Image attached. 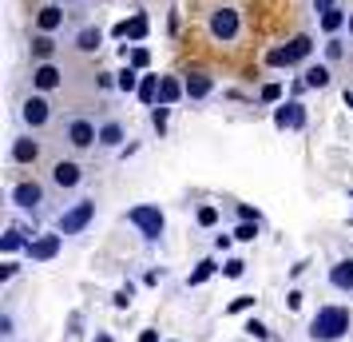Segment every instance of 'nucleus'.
I'll use <instances>...</instances> for the list:
<instances>
[{
  "label": "nucleus",
  "mask_w": 353,
  "mask_h": 342,
  "mask_svg": "<svg viewBox=\"0 0 353 342\" xmlns=\"http://www.w3.org/2000/svg\"><path fill=\"white\" fill-rule=\"evenodd\" d=\"M353 334V310L345 303H325L314 310V319L305 326V339L310 342H341Z\"/></svg>",
  "instance_id": "f257e3e1"
},
{
  "label": "nucleus",
  "mask_w": 353,
  "mask_h": 342,
  "mask_svg": "<svg viewBox=\"0 0 353 342\" xmlns=\"http://www.w3.org/2000/svg\"><path fill=\"white\" fill-rule=\"evenodd\" d=\"M60 140L72 155H88V151H96L99 147V120L83 112H72L60 120Z\"/></svg>",
  "instance_id": "f03ea898"
},
{
  "label": "nucleus",
  "mask_w": 353,
  "mask_h": 342,
  "mask_svg": "<svg viewBox=\"0 0 353 342\" xmlns=\"http://www.w3.org/2000/svg\"><path fill=\"white\" fill-rule=\"evenodd\" d=\"M17 124L20 131H48L52 124H56V104H52V96H44V92H28V96L17 99Z\"/></svg>",
  "instance_id": "7ed1b4c3"
},
{
  "label": "nucleus",
  "mask_w": 353,
  "mask_h": 342,
  "mask_svg": "<svg viewBox=\"0 0 353 342\" xmlns=\"http://www.w3.org/2000/svg\"><path fill=\"white\" fill-rule=\"evenodd\" d=\"M88 180V167H83L76 155H56L48 160V171H44V183H48L56 196H76Z\"/></svg>",
  "instance_id": "20e7f679"
},
{
  "label": "nucleus",
  "mask_w": 353,
  "mask_h": 342,
  "mask_svg": "<svg viewBox=\"0 0 353 342\" xmlns=\"http://www.w3.org/2000/svg\"><path fill=\"white\" fill-rule=\"evenodd\" d=\"M48 191L52 187L44 180H32V175H28V180H12L4 196H8V207H12V211L40 215L44 207H48Z\"/></svg>",
  "instance_id": "39448f33"
},
{
  "label": "nucleus",
  "mask_w": 353,
  "mask_h": 342,
  "mask_svg": "<svg viewBox=\"0 0 353 342\" xmlns=\"http://www.w3.org/2000/svg\"><path fill=\"white\" fill-rule=\"evenodd\" d=\"M207 36L214 40V44H223V48L239 44V36H242L239 4H214V8L207 12Z\"/></svg>",
  "instance_id": "423d86ee"
},
{
  "label": "nucleus",
  "mask_w": 353,
  "mask_h": 342,
  "mask_svg": "<svg viewBox=\"0 0 353 342\" xmlns=\"http://www.w3.org/2000/svg\"><path fill=\"white\" fill-rule=\"evenodd\" d=\"M96 215H99V203L96 199H76V203H68L64 211L56 215V231L64 235V239H76V235H83V231L96 223Z\"/></svg>",
  "instance_id": "0eeeda50"
},
{
  "label": "nucleus",
  "mask_w": 353,
  "mask_h": 342,
  "mask_svg": "<svg viewBox=\"0 0 353 342\" xmlns=\"http://www.w3.org/2000/svg\"><path fill=\"white\" fill-rule=\"evenodd\" d=\"M128 223L143 235V243H159L163 231H167V215H163V207H155V203H135L128 211Z\"/></svg>",
  "instance_id": "6e6552de"
},
{
  "label": "nucleus",
  "mask_w": 353,
  "mask_h": 342,
  "mask_svg": "<svg viewBox=\"0 0 353 342\" xmlns=\"http://www.w3.org/2000/svg\"><path fill=\"white\" fill-rule=\"evenodd\" d=\"M64 84H68V68L60 64V60H44V64L28 68V88H32V92L52 96V92H64Z\"/></svg>",
  "instance_id": "1a4fd4ad"
},
{
  "label": "nucleus",
  "mask_w": 353,
  "mask_h": 342,
  "mask_svg": "<svg viewBox=\"0 0 353 342\" xmlns=\"http://www.w3.org/2000/svg\"><path fill=\"white\" fill-rule=\"evenodd\" d=\"M72 8H64V4H40L32 12V32H48V36H64L68 28H72Z\"/></svg>",
  "instance_id": "9d476101"
},
{
  "label": "nucleus",
  "mask_w": 353,
  "mask_h": 342,
  "mask_svg": "<svg viewBox=\"0 0 353 342\" xmlns=\"http://www.w3.org/2000/svg\"><path fill=\"white\" fill-rule=\"evenodd\" d=\"M40 160H44V140L36 131H17L8 144V163L12 167H36Z\"/></svg>",
  "instance_id": "9b49d317"
},
{
  "label": "nucleus",
  "mask_w": 353,
  "mask_h": 342,
  "mask_svg": "<svg viewBox=\"0 0 353 342\" xmlns=\"http://www.w3.org/2000/svg\"><path fill=\"white\" fill-rule=\"evenodd\" d=\"M310 52H314V40L310 36H294V40H286L282 48H270L266 52V64L270 68H294V64H310Z\"/></svg>",
  "instance_id": "f8f14e48"
},
{
  "label": "nucleus",
  "mask_w": 353,
  "mask_h": 342,
  "mask_svg": "<svg viewBox=\"0 0 353 342\" xmlns=\"http://www.w3.org/2000/svg\"><path fill=\"white\" fill-rule=\"evenodd\" d=\"M60 251H64V235H60V231H40V235H32L28 247H24V255H28L32 267H44V263L60 259Z\"/></svg>",
  "instance_id": "ddd939ff"
},
{
  "label": "nucleus",
  "mask_w": 353,
  "mask_h": 342,
  "mask_svg": "<svg viewBox=\"0 0 353 342\" xmlns=\"http://www.w3.org/2000/svg\"><path fill=\"white\" fill-rule=\"evenodd\" d=\"M68 48L76 56H92V52L103 48V28L99 24H72L68 28Z\"/></svg>",
  "instance_id": "4468645a"
},
{
  "label": "nucleus",
  "mask_w": 353,
  "mask_h": 342,
  "mask_svg": "<svg viewBox=\"0 0 353 342\" xmlns=\"http://www.w3.org/2000/svg\"><path fill=\"white\" fill-rule=\"evenodd\" d=\"M274 128L278 131H302L305 128V104H298V99H282V104L274 108Z\"/></svg>",
  "instance_id": "2eb2a0df"
},
{
  "label": "nucleus",
  "mask_w": 353,
  "mask_h": 342,
  "mask_svg": "<svg viewBox=\"0 0 353 342\" xmlns=\"http://www.w3.org/2000/svg\"><path fill=\"white\" fill-rule=\"evenodd\" d=\"M302 88L310 92H325V88H334V64H325V60H310L302 68Z\"/></svg>",
  "instance_id": "dca6fc26"
},
{
  "label": "nucleus",
  "mask_w": 353,
  "mask_h": 342,
  "mask_svg": "<svg viewBox=\"0 0 353 342\" xmlns=\"http://www.w3.org/2000/svg\"><path fill=\"white\" fill-rule=\"evenodd\" d=\"M183 88H187V99H191V104H203V99L214 96V76L203 72V68H194V72L183 76Z\"/></svg>",
  "instance_id": "f3484780"
},
{
  "label": "nucleus",
  "mask_w": 353,
  "mask_h": 342,
  "mask_svg": "<svg viewBox=\"0 0 353 342\" xmlns=\"http://www.w3.org/2000/svg\"><path fill=\"white\" fill-rule=\"evenodd\" d=\"M123 144H128V124L115 120V115L99 120V147H103V151H119Z\"/></svg>",
  "instance_id": "a211bd4d"
},
{
  "label": "nucleus",
  "mask_w": 353,
  "mask_h": 342,
  "mask_svg": "<svg viewBox=\"0 0 353 342\" xmlns=\"http://www.w3.org/2000/svg\"><path fill=\"white\" fill-rule=\"evenodd\" d=\"M56 52H60V36H48V32H32L28 36V56H32V64L56 60Z\"/></svg>",
  "instance_id": "6ab92c4d"
},
{
  "label": "nucleus",
  "mask_w": 353,
  "mask_h": 342,
  "mask_svg": "<svg viewBox=\"0 0 353 342\" xmlns=\"http://www.w3.org/2000/svg\"><path fill=\"white\" fill-rule=\"evenodd\" d=\"M345 24H350V8L334 4V8H325V12L318 17V32L321 36H341L345 32Z\"/></svg>",
  "instance_id": "aec40b11"
},
{
  "label": "nucleus",
  "mask_w": 353,
  "mask_h": 342,
  "mask_svg": "<svg viewBox=\"0 0 353 342\" xmlns=\"http://www.w3.org/2000/svg\"><path fill=\"white\" fill-rule=\"evenodd\" d=\"M179 99H187V88L179 76H159V104L163 108H175Z\"/></svg>",
  "instance_id": "412c9836"
},
{
  "label": "nucleus",
  "mask_w": 353,
  "mask_h": 342,
  "mask_svg": "<svg viewBox=\"0 0 353 342\" xmlns=\"http://www.w3.org/2000/svg\"><path fill=\"white\" fill-rule=\"evenodd\" d=\"M350 56V36L341 32V36H325V44H321V60L325 64H341Z\"/></svg>",
  "instance_id": "4be33fe9"
},
{
  "label": "nucleus",
  "mask_w": 353,
  "mask_h": 342,
  "mask_svg": "<svg viewBox=\"0 0 353 342\" xmlns=\"http://www.w3.org/2000/svg\"><path fill=\"white\" fill-rule=\"evenodd\" d=\"M330 287L341 294H353V259H341L330 267Z\"/></svg>",
  "instance_id": "5701e85b"
},
{
  "label": "nucleus",
  "mask_w": 353,
  "mask_h": 342,
  "mask_svg": "<svg viewBox=\"0 0 353 342\" xmlns=\"http://www.w3.org/2000/svg\"><path fill=\"white\" fill-rule=\"evenodd\" d=\"M139 68H131V64H123L119 72H115V92H123V96H139Z\"/></svg>",
  "instance_id": "b1692460"
},
{
  "label": "nucleus",
  "mask_w": 353,
  "mask_h": 342,
  "mask_svg": "<svg viewBox=\"0 0 353 342\" xmlns=\"http://www.w3.org/2000/svg\"><path fill=\"white\" fill-rule=\"evenodd\" d=\"M219 223H223V207H219V203H199V207H194V227L214 231Z\"/></svg>",
  "instance_id": "393cba45"
},
{
  "label": "nucleus",
  "mask_w": 353,
  "mask_h": 342,
  "mask_svg": "<svg viewBox=\"0 0 353 342\" xmlns=\"http://www.w3.org/2000/svg\"><path fill=\"white\" fill-rule=\"evenodd\" d=\"M17 334H20L17 310H12V303H4L0 307V342H17Z\"/></svg>",
  "instance_id": "a878e982"
},
{
  "label": "nucleus",
  "mask_w": 353,
  "mask_h": 342,
  "mask_svg": "<svg viewBox=\"0 0 353 342\" xmlns=\"http://www.w3.org/2000/svg\"><path fill=\"white\" fill-rule=\"evenodd\" d=\"M115 36H123V40H143V36H147V17H143V12H135L131 20L115 24Z\"/></svg>",
  "instance_id": "bb28decb"
},
{
  "label": "nucleus",
  "mask_w": 353,
  "mask_h": 342,
  "mask_svg": "<svg viewBox=\"0 0 353 342\" xmlns=\"http://www.w3.org/2000/svg\"><path fill=\"white\" fill-rule=\"evenodd\" d=\"M28 239H32V235H24L20 227H8V231H4V239H0V251L12 259L17 251H24V247H28Z\"/></svg>",
  "instance_id": "cd10ccee"
},
{
  "label": "nucleus",
  "mask_w": 353,
  "mask_h": 342,
  "mask_svg": "<svg viewBox=\"0 0 353 342\" xmlns=\"http://www.w3.org/2000/svg\"><path fill=\"white\" fill-rule=\"evenodd\" d=\"M214 271H223V267H219L214 259H203V263H199V267L191 271V275H187V287H199V283H207Z\"/></svg>",
  "instance_id": "c85d7f7f"
},
{
  "label": "nucleus",
  "mask_w": 353,
  "mask_h": 342,
  "mask_svg": "<svg viewBox=\"0 0 353 342\" xmlns=\"http://www.w3.org/2000/svg\"><path fill=\"white\" fill-rule=\"evenodd\" d=\"M139 99H143L147 108L159 104V76H143V84H139Z\"/></svg>",
  "instance_id": "c756f323"
},
{
  "label": "nucleus",
  "mask_w": 353,
  "mask_h": 342,
  "mask_svg": "<svg viewBox=\"0 0 353 342\" xmlns=\"http://www.w3.org/2000/svg\"><path fill=\"white\" fill-rule=\"evenodd\" d=\"M119 52H123V60H128L131 68H147V64H151V52H147V48H131V44H123Z\"/></svg>",
  "instance_id": "7c9ffc66"
},
{
  "label": "nucleus",
  "mask_w": 353,
  "mask_h": 342,
  "mask_svg": "<svg viewBox=\"0 0 353 342\" xmlns=\"http://www.w3.org/2000/svg\"><path fill=\"white\" fill-rule=\"evenodd\" d=\"M230 235H234L239 243H254V239H258V223H246V219H242V223L230 231Z\"/></svg>",
  "instance_id": "2f4dec72"
},
{
  "label": "nucleus",
  "mask_w": 353,
  "mask_h": 342,
  "mask_svg": "<svg viewBox=\"0 0 353 342\" xmlns=\"http://www.w3.org/2000/svg\"><path fill=\"white\" fill-rule=\"evenodd\" d=\"M131 294H135V287H131V283H128V287H119V291L112 294V307L115 310H128L131 307Z\"/></svg>",
  "instance_id": "473e14b6"
},
{
  "label": "nucleus",
  "mask_w": 353,
  "mask_h": 342,
  "mask_svg": "<svg viewBox=\"0 0 353 342\" xmlns=\"http://www.w3.org/2000/svg\"><path fill=\"white\" fill-rule=\"evenodd\" d=\"M246 275V259H226L223 263V278H242Z\"/></svg>",
  "instance_id": "72a5a7b5"
},
{
  "label": "nucleus",
  "mask_w": 353,
  "mask_h": 342,
  "mask_svg": "<svg viewBox=\"0 0 353 342\" xmlns=\"http://www.w3.org/2000/svg\"><path fill=\"white\" fill-rule=\"evenodd\" d=\"M167 112H171V108H163V104H155V108H151V128L159 131H167Z\"/></svg>",
  "instance_id": "f704fd0d"
},
{
  "label": "nucleus",
  "mask_w": 353,
  "mask_h": 342,
  "mask_svg": "<svg viewBox=\"0 0 353 342\" xmlns=\"http://www.w3.org/2000/svg\"><path fill=\"white\" fill-rule=\"evenodd\" d=\"M254 303H258L254 294H239V298H234V303L226 307V314H242V310H250V307H254Z\"/></svg>",
  "instance_id": "c9c22d12"
},
{
  "label": "nucleus",
  "mask_w": 353,
  "mask_h": 342,
  "mask_svg": "<svg viewBox=\"0 0 353 342\" xmlns=\"http://www.w3.org/2000/svg\"><path fill=\"white\" fill-rule=\"evenodd\" d=\"M246 334H250V339H258V342H270V330H266V323H258V319H250V323H246Z\"/></svg>",
  "instance_id": "e433bc0d"
},
{
  "label": "nucleus",
  "mask_w": 353,
  "mask_h": 342,
  "mask_svg": "<svg viewBox=\"0 0 353 342\" xmlns=\"http://www.w3.org/2000/svg\"><path fill=\"white\" fill-rule=\"evenodd\" d=\"M17 275H20V263L17 259H4V263H0V283H12Z\"/></svg>",
  "instance_id": "4c0bfd02"
},
{
  "label": "nucleus",
  "mask_w": 353,
  "mask_h": 342,
  "mask_svg": "<svg viewBox=\"0 0 353 342\" xmlns=\"http://www.w3.org/2000/svg\"><path fill=\"white\" fill-rule=\"evenodd\" d=\"M282 99V84H266L262 88V104H278Z\"/></svg>",
  "instance_id": "58836bf2"
},
{
  "label": "nucleus",
  "mask_w": 353,
  "mask_h": 342,
  "mask_svg": "<svg viewBox=\"0 0 353 342\" xmlns=\"http://www.w3.org/2000/svg\"><path fill=\"white\" fill-rule=\"evenodd\" d=\"M302 298H305V294L298 291V287H294V291L286 294V307H290V310H298V307H302Z\"/></svg>",
  "instance_id": "ea45409f"
},
{
  "label": "nucleus",
  "mask_w": 353,
  "mask_h": 342,
  "mask_svg": "<svg viewBox=\"0 0 353 342\" xmlns=\"http://www.w3.org/2000/svg\"><path fill=\"white\" fill-rule=\"evenodd\" d=\"M52 4H64V8H72V12H80V8L92 4V0H52Z\"/></svg>",
  "instance_id": "a19ab883"
},
{
  "label": "nucleus",
  "mask_w": 353,
  "mask_h": 342,
  "mask_svg": "<svg viewBox=\"0 0 353 342\" xmlns=\"http://www.w3.org/2000/svg\"><path fill=\"white\" fill-rule=\"evenodd\" d=\"M337 0H310V8H314V17H321V12H325V8H334Z\"/></svg>",
  "instance_id": "79ce46f5"
},
{
  "label": "nucleus",
  "mask_w": 353,
  "mask_h": 342,
  "mask_svg": "<svg viewBox=\"0 0 353 342\" xmlns=\"http://www.w3.org/2000/svg\"><path fill=\"white\" fill-rule=\"evenodd\" d=\"M239 219H246V223H258V211H254V207H246V203H239Z\"/></svg>",
  "instance_id": "37998d69"
},
{
  "label": "nucleus",
  "mask_w": 353,
  "mask_h": 342,
  "mask_svg": "<svg viewBox=\"0 0 353 342\" xmlns=\"http://www.w3.org/2000/svg\"><path fill=\"white\" fill-rule=\"evenodd\" d=\"M230 243H234V235H214V251H230Z\"/></svg>",
  "instance_id": "c03bdc74"
},
{
  "label": "nucleus",
  "mask_w": 353,
  "mask_h": 342,
  "mask_svg": "<svg viewBox=\"0 0 353 342\" xmlns=\"http://www.w3.org/2000/svg\"><path fill=\"white\" fill-rule=\"evenodd\" d=\"M139 342H159V330H151V326H147V330H139Z\"/></svg>",
  "instance_id": "a18cd8bd"
},
{
  "label": "nucleus",
  "mask_w": 353,
  "mask_h": 342,
  "mask_svg": "<svg viewBox=\"0 0 353 342\" xmlns=\"http://www.w3.org/2000/svg\"><path fill=\"white\" fill-rule=\"evenodd\" d=\"M92 342H115V339L108 334V330H96V334H92Z\"/></svg>",
  "instance_id": "49530a36"
},
{
  "label": "nucleus",
  "mask_w": 353,
  "mask_h": 342,
  "mask_svg": "<svg viewBox=\"0 0 353 342\" xmlns=\"http://www.w3.org/2000/svg\"><path fill=\"white\" fill-rule=\"evenodd\" d=\"M345 108H350V112H353V80L345 84Z\"/></svg>",
  "instance_id": "de8ad7c7"
},
{
  "label": "nucleus",
  "mask_w": 353,
  "mask_h": 342,
  "mask_svg": "<svg viewBox=\"0 0 353 342\" xmlns=\"http://www.w3.org/2000/svg\"><path fill=\"white\" fill-rule=\"evenodd\" d=\"M345 36H350V44H353V8H350V24H345Z\"/></svg>",
  "instance_id": "09e8293b"
},
{
  "label": "nucleus",
  "mask_w": 353,
  "mask_h": 342,
  "mask_svg": "<svg viewBox=\"0 0 353 342\" xmlns=\"http://www.w3.org/2000/svg\"><path fill=\"white\" fill-rule=\"evenodd\" d=\"M350 203H353V191H350ZM350 223H353V215H350Z\"/></svg>",
  "instance_id": "8fccbe9b"
},
{
  "label": "nucleus",
  "mask_w": 353,
  "mask_h": 342,
  "mask_svg": "<svg viewBox=\"0 0 353 342\" xmlns=\"http://www.w3.org/2000/svg\"><path fill=\"white\" fill-rule=\"evenodd\" d=\"M128 4H143V0H128Z\"/></svg>",
  "instance_id": "3c124183"
},
{
  "label": "nucleus",
  "mask_w": 353,
  "mask_h": 342,
  "mask_svg": "<svg viewBox=\"0 0 353 342\" xmlns=\"http://www.w3.org/2000/svg\"><path fill=\"white\" fill-rule=\"evenodd\" d=\"M92 4H103V0H92Z\"/></svg>",
  "instance_id": "603ef678"
}]
</instances>
